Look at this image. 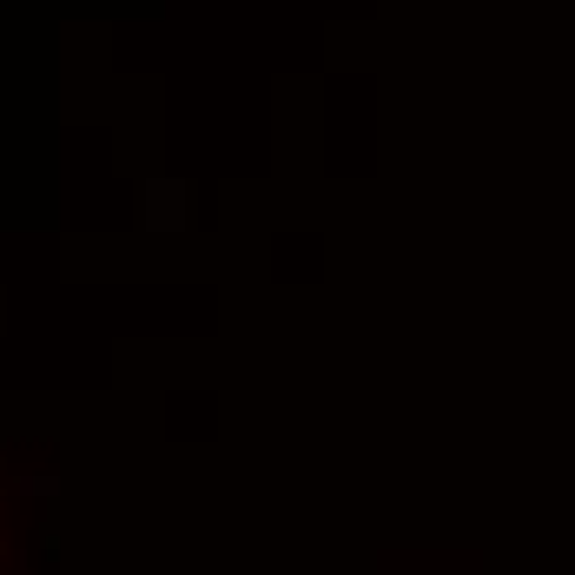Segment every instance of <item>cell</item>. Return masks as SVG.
<instances>
[]
</instances>
